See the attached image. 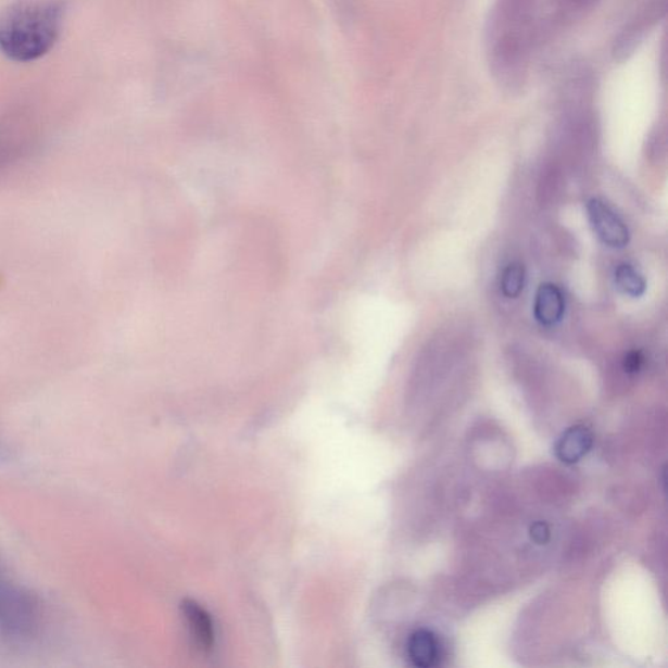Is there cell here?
Wrapping results in <instances>:
<instances>
[{
    "instance_id": "obj_1",
    "label": "cell",
    "mask_w": 668,
    "mask_h": 668,
    "mask_svg": "<svg viewBox=\"0 0 668 668\" xmlns=\"http://www.w3.org/2000/svg\"><path fill=\"white\" fill-rule=\"evenodd\" d=\"M540 0H495L486 24L490 73L505 92H521L528 81Z\"/></svg>"
},
{
    "instance_id": "obj_2",
    "label": "cell",
    "mask_w": 668,
    "mask_h": 668,
    "mask_svg": "<svg viewBox=\"0 0 668 668\" xmlns=\"http://www.w3.org/2000/svg\"><path fill=\"white\" fill-rule=\"evenodd\" d=\"M63 15L58 0H16L0 11V51L15 62L38 60L54 47Z\"/></svg>"
},
{
    "instance_id": "obj_3",
    "label": "cell",
    "mask_w": 668,
    "mask_h": 668,
    "mask_svg": "<svg viewBox=\"0 0 668 668\" xmlns=\"http://www.w3.org/2000/svg\"><path fill=\"white\" fill-rule=\"evenodd\" d=\"M40 621V606L28 590L0 577V627L15 638L34 634Z\"/></svg>"
},
{
    "instance_id": "obj_4",
    "label": "cell",
    "mask_w": 668,
    "mask_h": 668,
    "mask_svg": "<svg viewBox=\"0 0 668 668\" xmlns=\"http://www.w3.org/2000/svg\"><path fill=\"white\" fill-rule=\"evenodd\" d=\"M588 214L596 237L603 243L613 249L626 248L629 242V230L625 220L612 206L601 199H592L588 203Z\"/></svg>"
},
{
    "instance_id": "obj_5",
    "label": "cell",
    "mask_w": 668,
    "mask_h": 668,
    "mask_svg": "<svg viewBox=\"0 0 668 668\" xmlns=\"http://www.w3.org/2000/svg\"><path fill=\"white\" fill-rule=\"evenodd\" d=\"M667 0H654L647 8L628 25L625 31L615 42L614 54L616 58H627L638 45L644 40L646 31L666 14Z\"/></svg>"
},
{
    "instance_id": "obj_6",
    "label": "cell",
    "mask_w": 668,
    "mask_h": 668,
    "mask_svg": "<svg viewBox=\"0 0 668 668\" xmlns=\"http://www.w3.org/2000/svg\"><path fill=\"white\" fill-rule=\"evenodd\" d=\"M406 654L411 664L419 668H430L439 665L441 644L437 633L427 628L417 629L408 635Z\"/></svg>"
},
{
    "instance_id": "obj_7",
    "label": "cell",
    "mask_w": 668,
    "mask_h": 668,
    "mask_svg": "<svg viewBox=\"0 0 668 668\" xmlns=\"http://www.w3.org/2000/svg\"><path fill=\"white\" fill-rule=\"evenodd\" d=\"M593 446V434L583 426H574L564 432L555 445V455L562 463H580Z\"/></svg>"
},
{
    "instance_id": "obj_8",
    "label": "cell",
    "mask_w": 668,
    "mask_h": 668,
    "mask_svg": "<svg viewBox=\"0 0 668 668\" xmlns=\"http://www.w3.org/2000/svg\"><path fill=\"white\" fill-rule=\"evenodd\" d=\"M566 313V300L563 291L554 283H543L537 291L534 316L542 326L553 327L562 322Z\"/></svg>"
},
{
    "instance_id": "obj_9",
    "label": "cell",
    "mask_w": 668,
    "mask_h": 668,
    "mask_svg": "<svg viewBox=\"0 0 668 668\" xmlns=\"http://www.w3.org/2000/svg\"><path fill=\"white\" fill-rule=\"evenodd\" d=\"M181 609H184L194 641L198 642V645L204 652H211L214 646V640H216L211 615L194 601H185Z\"/></svg>"
},
{
    "instance_id": "obj_10",
    "label": "cell",
    "mask_w": 668,
    "mask_h": 668,
    "mask_svg": "<svg viewBox=\"0 0 668 668\" xmlns=\"http://www.w3.org/2000/svg\"><path fill=\"white\" fill-rule=\"evenodd\" d=\"M616 287L628 297L639 298L645 293L646 281L644 276L631 264H620L615 270Z\"/></svg>"
},
{
    "instance_id": "obj_11",
    "label": "cell",
    "mask_w": 668,
    "mask_h": 668,
    "mask_svg": "<svg viewBox=\"0 0 668 668\" xmlns=\"http://www.w3.org/2000/svg\"><path fill=\"white\" fill-rule=\"evenodd\" d=\"M525 268L520 263H511L504 268L501 278V289L504 297L517 298L522 293L525 288Z\"/></svg>"
},
{
    "instance_id": "obj_12",
    "label": "cell",
    "mask_w": 668,
    "mask_h": 668,
    "mask_svg": "<svg viewBox=\"0 0 668 668\" xmlns=\"http://www.w3.org/2000/svg\"><path fill=\"white\" fill-rule=\"evenodd\" d=\"M25 141L10 129H0V171L12 164L24 151Z\"/></svg>"
},
{
    "instance_id": "obj_13",
    "label": "cell",
    "mask_w": 668,
    "mask_h": 668,
    "mask_svg": "<svg viewBox=\"0 0 668 668\" xmlns=\"http://www.w3.org/2000/svg\"><path fill=\"white\" fill-rule=\"evenodd\" d=\"M644 355L638 350L634 352H629L625 356V361H622V367H625L626 373L628 374H639L641 371L642 366H644Z\"/></svg>"
},
{
    "instance_id": "obj_14",
    "label": "cell",
    "mask_w": 668,
    "mask_h": 668,
    "mask_svg": "<svg viewBox=\"0 0 668 668\" xmlns=\"http://www.w3.org/2000/svg\"><path fill=\"white\" fill-rule=\"evenodd\" d=\"M530 537L537 544H546L551 537L549 525L542 521L534 522L530 527Z\"/></svg>"
},
{
    "instance_id": "obj_15",
    "label": "cell",
    "mask_w": 668,
    "mask_h": 668,
    "mask_svg": "<svg viewBox=\"0 0 668 668\" xmlns=\"http://www.w3.org/2000/svg\"><path fill=\"white\" fill-rule=\"evenodd\" d=\"M0 577H2V576H0Z\"/></svg>"
}]
</instances>
